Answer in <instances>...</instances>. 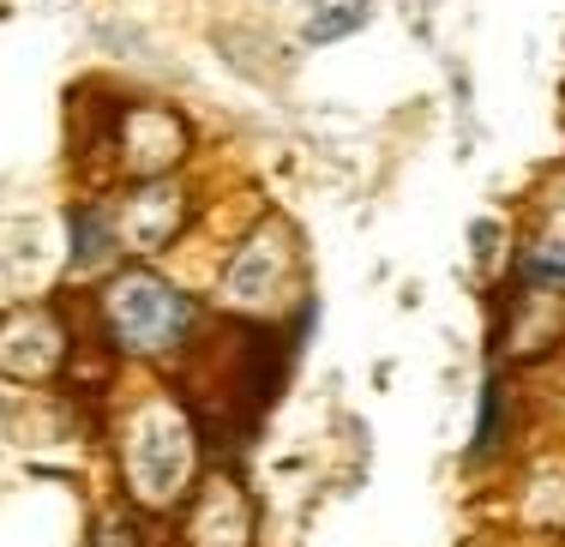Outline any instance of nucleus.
I'll return each mask as SVG.
<instances>
[{
    "mask_svg": "<svg viewBox=\"0 0 565 547\" xmlns=\"http://www.w3.org/2000/svg\"><path fill=\"white\" fill-rule=\"evenodd\" d=\"M97 343L103 355L132 367L169 373L193 355V343L205 337V301H193L174 277H163L145 259H120L97 283Z\"/></svg>",
    "mask_w": 565,
    "mask_h": 547,
    "instance_id": "obj_2",
    "label": "nucleus"
},
{
    "mask_svg": "<svg viewBox=\"0 0 565 547\" xmlns=\"http://www.w3.org/2000/svg\"><path fill=\"white\" fill-rule=\"evenodd\" d=\"M193 223V186L181 175H157V181H120V193L109 199V229L120 259H145L169 253Z\"/></svg>",
    "mask_w": 565,
    "mask_h": 547,
    "instance_id": "obj_6",
    "label": "nucleus"
},
{
    "mask_svg": "<svg viewBox=\"0 0 565 547\" xmlns=\"http://www.w3.org/2000/svg\"><path fill=\"white\" fill-rule=\"evenodd\" d=\"M174 547H259V500L228 463H211L174 512Z\"/></svg>",
    "mask_w": 565,
    "mask_h": 547,
    "instance_id": "obj_7",
    "label": "nucleus"
},
{
    "mask_svg": "<svg viewBox=\"0 0 565 547\" xmlns=\"http://www.w3.org/2000/svg\"><path fill=\"white\" fill-rule=\"evenodd\" d=\"M109 458H115V487L132 512L174 517L186 505V493L199 487V475L211 470V433L181 385L145 379L115 404Z\"/></svg>",
    "mask_w": 565,
    "mask_h": 547,
    "instance_id": "obj_1",
    "label": "nucleus"
},
{
    "mask_svg": "<svg viewBox=\"0 0 565 547\" xmlns=\"http://www.w3.org/2000/svg\"><path fill=\"white\" fill-rule=\"evenodd\" d=\"M78 362V337L61 301H19L0 313V379L43 392L61 385Z\"/></svg>",
    "mask_w": 565,
    "mask_h": 547,
    "instance_id": "obj_5",
    "label": "nucleus"
},
{
    "mask_svg": "<svg viewBox=\"0 0 565 547\" xmlns=\"http://www.w3.org/2000/svg\"><path fill=\"white\" fill-rule=\"evenodd\" d=\"M211 307L228 325H289V313L313 307L301 235H295L289 217L265 211L235 235V247L217 265V283H211Z\"/></svg>",
    "mask_w": 565,
    "mask_h": 547,
    "instance_id": "obj_3",
    "label": "nucleus"
},
{
    "mask_svg": "<svg viewBox=\"0 0 565 547\" xmlns=\"http://www.w3.org/2000/svg\"><path fill=\"white\" fill-rule=\"evenodd\" d=\"M493 350L523 367H542L554 355H565V289L505 277L500 301H493Z\"/></svg>",
    "mask_w": 565,
    "mask_h": 547,
    "instance_id": "obj_8",
    "label": "nucleus"
},
{
    "mask_svg": "<svg viewBox=\"0 0 565 547\" xmlns=\"http://www.w3.org/2000/svg\"><path fill=\"white\" fill-rule=\"evenodd\" d=\"M518 427H523V404H518V392H511V379L505 373H488V379H481V397H476V439H469V458L493 463L511 439H518Z\"/></svg>",
    "mask_w": 565,
    "mask_h": 547,
    "instance_id": "obj_10",
    "label": "nucleus"
},
{
    "mask_svg": "<svg viewBox=\"0 0 565 547\" xmlns=\"http://www.w3.org/2000/svg\"><path fill=\"white\" fill-rule=\"evenodd\" d=\"M373 12V0H313V24H307V36L313 43H338V36L361 31Z\"/></svg>",
    "mask_w": 565,
    "mask_h": 547,
    "instance_id": "obj_14",
    "label": "nucleus"
},
{
    "mask_svg": "<svg viewBox=\"0 0 565 547\" xmlns=\"http://www.w3.org/2000/svg\"><path fill=\"white\" fill-rule=\"evenodd\" d=\"M97 157L115 181H157L181 175L193 157V121L174 103L157 97H127L103 115L97 127Z\"/></svg>",
    "mask_w": 565,
    "mask_h": 547,
    "instance_id": "obj_4",
    "label": "nucleus"
},
{
    "mask_svg": "<svg viewBox=\"0 0 565 547\" xmlns=\"http://www.w3.org/2000/svg\"><path fill=\"white\" fill-rule=\"evenodd\" d=\"M518 524L535 536H565V458H535L518 482Z\"/></svg>",
    "mask_w": 565,
    "mask_h": 547,
    "instance_id": "obj_11",
    "label": "nucleus"
},
{
    "mask_svg": "<svg viewBox=\"0 0 565 547\" xmlns=\"http://www.w3.org/2000/svg\"><path fill=\"white\" fill-rule=\"evenodd\" d=\"M66 229H73V271L109 277L120 265V247H115V229H109V199H78V205L66 211Z\"/></svg>",
    "mask_w": 565,
    "mask_h": 547,
    "instance_id": "obj_12",
    "label": "nucleus"
},
{
    "mask_svg": "<svg viewBox=\"0 0 565 547\" xmlns=\"http://www.w3.org/2000/svg\"><path fill=\"white\" fill-rule=\"evenodd\" d=\"M85 547H151V517L132 512L127 500H103L97 512H90Z\"/></svg>",
    "mask_w": 565,
    "mask_h": 547,
    "instance_id": "obj_13",
    "label": "nucleus"
},
{
    "mask_svg": "<svg viewBox=\"0 0 565 547\" xmlns=\"http://www.w3.org/2000/svg\"><path fill=\"white\" fill-rule=\"evenodd\" d=\"M505 277L518 283H542V289H565V169H554L542 186L530 193L511 235V265Z\"/></svg>",
    "mask_w": 565,
    "mask_h": 547,
    "instance_id": "obj_9",
    "label": "nucleus"
}]
</instances>
